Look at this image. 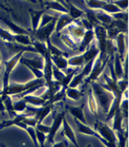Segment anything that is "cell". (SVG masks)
<instances>
[{
  "mask_svg": "<svg viewBox=\"0 0 129 147\" xmlns=\"http://www.w3.org/2000/svg\"><path fill=\"white\" fill-rule=\"evenodd\" d=\"M91 83V89L93 91L94 96L96 98L97 103L99 104V106L102 108L104 113H108L109 109L113 102L114 96L111 92L105 89L100 83L97 82H92Z\"/></svg>",
  "mask_w": 129,
  "mask_h": 147,
  "instance_id": "6da1fadb",
  "label": "cell"
},
{
  "mask_svg": "<svg viewBox=\"0 0 129 147\" xmlns=\"http://www.w3.org/2000/svg\"><path fill=\"white\" fill-rule=\"evenodd\" d=\"M38 85L45 86V82L44 78H41V79L35 78L30 82H27L26 83H15V82L9 83V86L7 87L5 92H1V94H2V95L13 96V95H17L22 93H24V92H26L28 90L32 89V88L38 86Z\"/></svg>",
  "mask_w": 129,
  "mask_h": 147,
  "instance_id": "7a4b0ae2",
  "label": "cell"
},
{
  "mask_svg": "<svg viewBox=\"0 0 129 147\" xmlns=\"http://www.w3.org/2000/svg\"><path fill=\"white\" fill-rule=\"evenodd\" d=\"M94 129L104 140H106L111 144L117 146V137H116L115 131H113V129L110 128L105 122H102V121L97 119L96 122L94 123Z\"/></svg>",
  "mask_w": 129,
  "mask_h": 147,
  "instance_id": "3957f363",
  "label": "cell"
},
{
  "mask_svg": "<svg viewBox=\"0 0 129 147\" xmlns=\"http://www.w3.org/2000/svg\"><path fill=\"white\" fill-rule=\"evenodd\" d=\"M94 34L96 38L98 40V47L99 49L98 57L101 58L102 60L106 59L108 57L106 54V45H107V32L106 28L103 27L102 25H96L93 28Z\"/></svg>",
  "mask_w": 129,
  "mask_h": 147,
  "instance_id": "277c9868",
  "label": "cell"
},
{
  "mask_svg": "<svg viewBox=\"0 0 129 147\" xmlns=\"http://www.w3.org/2000/svg\"><path fill=\"white\" fill-rule=\"evenodd\" d=\"M110 57H108L106 59L102 60L100 57L98 56V57L96 58V61L94 63L93 69L91 70V72L89 73V75L87 76L85 80H84V86H83V89H85V87L88 84V83L92 82H96L98 79V77L102 74L103 70L105 69V67L107 66V62L108 59H109Z\"/></svg>",
  "mask_w": 129,
  "mask_h": 147,
  "instance_id": "5b68a950",
  "label": "cell"
},
{
  "mask_svg": "<svg viewBox=\"0 0 129 147\" xmlns=\"http://www.w3.org/2000/svg\"><path fill=\"white\" fill-rule=\"evenodd\" d=\"M23 54H24L23 51L16 53L15 56L12 57L10 59L4 61V65H5V74H4V78H3V88L1 92H5L7 87L9 86L10 74L12 72V70L15 69V67L17 66V64L20 62V57L23 56Z\"/></svg>",
  "mask_w": 129,
  "mask_h": 147,
  "instance_id": "8992f818",
  "label": "cell"
},
{
  "mask_svg": "<svg viewBox=\"0 0 129 147\" xmlns=\"http://www.w3.org/2000/svg\"><path fill=\"white\" fill-rule=\"evenodd\" d=\"M57 19H58V17H56L52 22L48 23L47 25H45V26L41 27V28H38L35 32H32L31 37L47 44L48 41H50L49 40V37H50V35L52 34V32L55 31Z\"/></svg>",
  "mask_w": 129,
  "mask_h": 147,
  "instance_id": "52a82bcc",
  "label": "cell"
},
{
  "mask_svg": "<svg viewBox=\"0 0 129 147\" xmlns=\"http://www.w3.org/2000/svg\"><path fill=\"white\" fill-rule=\"evenodd\" d=\"M74 121H75V124H76V127H77V131L78 132H80L82 134H86V135H88V136H92V137H95V138H97V139L99 141V142H101L102 144L105 145L106 147H117V146H115L113 144H110V142H108L106 140H104L103 138L99 135V134L95 131V129H91L90 127L87 124H84V123H82L80 122V121H78L77 119H74Z\"/></svg>",
  "mask_w": 129,
  "mask_h": 147,
  "instance_id": "ba28073f",
  "label": "cell"
},
{
  "mask_svg": "<svg viewBox=\"0 0 129 147\" xmlns=\"http://www.w3.org/2000/svg\"><path fill=\"white\" fill-rule=\"evenodd\" d=\"M54 108V104H49V105H45V106L39 107H30L27 106L26 110L31 112V114L34 116L36 120L37 123H43V121L47 117L49 113H50Z\"/></svg>",
  "mask_w": 129,
  "mask_h": 147,
  "instance_id": "9c48e42d",
  "label": "cell"
},
{
  "mask_svg": "<svg viewBox=\"0 0 129 147\" xmlns=\"http://www.w3.org/2000/svg\"><path fill=\"white\" fill-rule=\"evenodd\" d=\"M79 22H78V20H73L72 23L69 24L68 26L66 27V29H67L68 32H69L68 34L72 36L78 45L80 44L83 36H84L85 32H86V30L84 29V27H83L81 23H79Z\"/></svg>",
  "mask_w": 129,
  "mask_h": 147,
  "instance_id": "30bf717a",
  "label": "cell"
},
{
  "mask_svg": "<svg viewBox=\"0 0 129 147\" xmlns=\"http://www.w3.org/2000/svg\"><path fill=\"white\" fill-rule=\"evenodd\" d=\"M65 117V112H60L55 117H54L53 123L51 126H49V131L48 133L47 134V141H48L50 144L54 142V139L58 132V131L60 129V128L62 125V120Z\"/></svg>",
  "mask_w": 129,
  "mask_h": 147,
  "instance_id": "8fae6325",
  "label": "cell"
},
{
  "mask_svg": "<svg viewBox=\"0 0 129 147\" xmlns=\"http://www.w3.org/2000/svg\"><path fill=\"white\" fill-rule=\"evenodd\" d=\"M65 107L67 109V111H69V113L74 117V119L84 124H87V121L86 119V117L84 114L85 104H82L81 106H79V107H73V106H70V105H66Z\"/></svg>",
  "mask_w": 129,
  "mask_h": 147,
  "instance_id": "7c38bea8",
  "label": "cell"
},
{
  "mask_svg": "<svg viewBox=\"0 0 129 147\" xmlns=\"http://www.w3.org/2000/svg\"><path fill=\"white\" fill-rule=\"evenodd\" d=\"M115 45H116V49H117L118 56L120 57V59L124 61V56H126V34L123 32H120L117 34L115 38Z\"/></svg>",
  "mask_w": 129,
  "mask_h": 147,
  "instance_id": "4fadbf2b",
  "label": "cell"
},
{
  "mask_svg": "<svg viewBox=\"0 0 129 147\" xmlns=\"http://www.w3.org/2000/svg\"><path fill=\"white\" fill-rule=\"evenodd\" d=\"M61 126L63 127V131H62V136L67 137V139L69 141L72 142L73 144L75 147H80V146H79V144H78L75 133H74L73 129L70 126L69 122L67 121V119H66V117H64L63 120H62V125Z\"/></svg>",
  "mask_w": 129,
  "mask_h": 147,
  "instance_id": "5bb4252c",
  "label": "cell"
},
{
  "mask_svg": "<svg viewBox=\"0 0 129 147\" xmlns=\"http://www.w3.org/2000/svg\"><path fill=\"white\" fill-rule=\"evenodd\" d=\"M94 38H95V34H94L93 30L86 31L85 34L83 36V38L80 42V44L78 45V48H77L78 51L81 53H84L86 50L89 47L91 43L94 41Z\"/></svg>",
  "mask_w": 129,
  "mask_h": 147,
  "instance_id": "9a60e30c",
  "label": "cell"
},
{
  "mask_svg": "<svg viewBox=\"0 0 129 147\" xmlns=\"http://www.w3.org/2000/svg\"><path fill=\"white\" fill-rule=\"evenodd\" d=\"M20 62L23 65H29L33 67V68H35L40 70H43L45 66V58L41 56L35 58H24L22 57L20 59Z\"/></svg>",
  "mask_w": 129,
  "mask_h": 147,
  "instance_id": "2e32d148",
  "label": "cell"
},
{
  "mask_svg": "<svg viewBox=\"0 0 129 147\" xmlns=\"http://www.w3.org/2000/svg\"><path fill=\"white\" fill-rule=\"evenodd\" d=\"M0 20H1L2 22H4V23L9 27V29L10 30V32L13 33V34H26V35L31 36V31L25 30V29L18 26V25H16L14 22H10V20L7 19L3 18V17H0Z\"/></svg>",
  "mask_w": 129,
  "mask_h": 147,
  "instance_id": "e0dca14e",
  "label": "cell"
},
{
  "mask_svg": "<svg viewBox=\"0 0 129 147\" xmlns=\"http://www.w3.org/2000/svg\"><path fill=\"white\" fill-rule=\"evenodd\" d=\"M73 22V20L71 18L68 14L61 13V15L57 19L56 22V26H55V31L57 32H60L64 28H66L69 24H71Z\"/></svg>",
  "mask_w": 129,
  "mask_h": 147,
  "instance_id": "ac0fdd59",
  "label": "cell"
},
{
  "mask_svg": "<svg viewBox=\"0 0 129 147\" xmlns=\"http://www.w3.org/2000/svg\"><path fill=\"white\" fill-rule=\"evenodd\" d=\"M29 115L27 114H17L14 117H12V119H10L7 120H4L2 121L1 123H0V129H3L5 128H7V127H10V126H17L18 123L22 122L23 121V119L27 117Z\"/></svg>",
  "mask_w": 129,
  "mask_h": 147,
  "instance_id": "d6986e66",
  "label": "cell"
},
{
  "mask_svg": "<svg viewBox=\"0 0 129 147\" xmlns=\"http://www.w3.org/2000/svg\"><path fill=\"white\" fill-rule=\"evenodd\" d=\"M45 10H33L30 9L29 12H30V16H31V20H32V32H35L37 29L39 27L40 24V20L42 15L45 13Z\"/></svg>",
  "mask_w": 129,
  "mask_h": 147,
  "instance_id": "ffe728a7",
  "label": "cell"
},
{
  "mask_svg": "<svg viewBox=\"0 0 129 147\" xmlns=\"http://www.w3.org/2000/svg\"><path fill=\"white\" fill-rule=\"evenodd\" d=\"M24 100L26 101V103L31 104L32 106H34L35 107H39L45 106V103H47V100H45L42 96H37V95H33V94H27L24 95L22 97Z\"/></svg>",
  "mask_w": 129,
  "mask_h": 147,
  "instance_id": "44dd1931",
  "label": "cell"
},
{
  "mask_svg": "<svg viewBox=\"0 0 129 147\" xmlns=\"http://www.w3.org/2000/svg\"><path fill=\"white\" fill-rule=\"evenodd\" d=\"M111 119H113V123H112V128H111L112 129H113V131H115V132L124 131V129L123 128L124 117L122 115V113H121L120 109L115 113Z\"/></svg>",
  "mask_w": 129,
  "mask_h": 147,
  "instance_id": "7402d4cb",
  "label": "cell"
},
{
  "mask_svg": "<svg viewBox=\"0 0 129 147\" xmlns=\"http://www.w3.org/2000/svg\"><path fill=\"white\" fill-rule=\"evenodd\" d=\"M95 13H96V17H97L99 23L105 28L109 26V25L112 22V20H113V18L111 16V14H108L106 12H104L100 9L98 11H95Z\"/></svg>",
  "mask_w": 129,
  "mask_h": 147,
  "instance_id": "603a6c76",
  "label": "cell"
},
{
  "mask_svg": "<svg viewBox=\"0 0 129 147\" xmlns=\"http://www.w3.org/2000/svg\"><path fill=\"white\" fill-rule=\"evenodd\" d=\"M113 69L115 76L117 78V81L120 79L124 78V69H123V61L120 59L117 53L113 56Z\"/></svg>",
  "mask_w": 129,
  "mask_h": 147,
  "instance_id": "cb8c5ba5",
  "label": "cell"
},
{
  "mask_svg": "<svg viewBox=\"0 0 129 147\" xmlns=\"http://www.w3.org/2000/svg\"><path fill=\"white\" fill-rule=\"evenodd\" d=\"M85 94V89L82 90H78L76 88H71L67 87L65 90V95L67 96L68 98L74 100V101H78L79 99H81Z\"/></svg>",
  "mask_w": 129,
  "mask_h": 147,
  "instance_id": "d4e9b609",
  "label": "cell"
},
{
  "mask_svg": "<svg viewBox=\"0 0 129 147\" xmlns=\"http://www.w3.org/2000/svg\"><path fill=\"white\" fill-rule=\"evenodd\" d=\"M51 57V61L52 64L57 67L58 69L62 70V71H66L68 70V59L66 57H57V56H50Z\"/></svg>",
  "mask_w": 129,
  "mask_h": 147,
  "instance_id": "484cf974",
  "label": "cell"
},
{
  "mask_svg": "<svg viewBox=\"0 0 129 147\" xmlns=\"http://www.w3.org/2000/svg\"><path fill=\"white\" fill-rule=\"evenodd\" d=\"M67 9H68V15L72 18L73 20H77L78 19L82 18L85 15V12L79 9L78 7H76L74 5H73L72 3H70L67 1Z\"/></svg>",
  "mask_w": 129,
  "mask_h": 147,
  "instance_id": "4316f807",
  "label": "cell"
},
{
  "mask_svg": "<svg viewBox=\"0 0 129 147\" xmlns=\"http://www.w3.org/2000/svg\"><path fill=\"white\" fill-rule=\"evenodd\" d=\"M87 104H88L89 111L98 119V103L96 101L92 89L88 90V96H87Z\"/></svg>",
  "mask_w": 129,
  "mask_h": 147,
  "instance_id": "83f0119b",
  "label": "cell"
},
{
  "mask_svg": "<svg viewBox=\"0 0 129 147\" xmlns=\"http://www.w3.org/2000/svg\"><path fill=\"white\" fill-rule=\"evenodd\" d=\"M45 9H51L57 12H60V13H64V14H68V9L66 8L63 5H61L60 3L57 2V1H48L45 3Z\"/></svg>",
  "mask_w": 129,
  "mask_h": 147,
  "instance_id": "f1b7e54d",
  "label": "cell"
},
{
  "mask_svg": "<svg viewBox=\"0 0 129 147\" xmlns=\"http://www.w3.org/2000/svg\"><path fill=\"white\" fill-rule=\"evenodd\" d=\"M32 39V45L35 47V51L37 53H39V55L41 57H45V55L48 54V47H47V44L44 43V42H41L39 40H36L35 38L31 37Z\"/></svg>",
  "mask_w": 129,
  "mask_h": 147,
  "instance_id": "f546056e",
  "label": "cell"
},
{
  "mask_svg": "<svg viewBox=\"0 0 129 147\" xmlns=\"http://www.w3.org/2000/svg\"><path fill=\"white\" fill-rule=\"evenodd\" d=\"M4 107H5V111L7 112L10 119L14 117L18 113H16L14 108H13V100H12V96L10 95H6V97L3 99Z\"/></svg>",
  "mask_w": 129,
  "mask_h": 147,
  "instance_id": "4dcf8cb0",
  "label": "cell"
},
{
  "mask_svg": "<svg viewBox=\"0 0 129 147\" xmlns=\"http://www.w3.org/2000/svg\"><path fill=\"white\" fill-rule=\"evenodd\" d=\"M86 64L85 57L83 56V53L77 56H74L68 59V66L70 67H74V68H80V67H84Z\"/></svg>",
  "mask_w": 129,
  "mask_h": 147,
  "instance_id": "1f68e13d",
  "label": "cell"
},
{
  "mask_svg": "<svg viewBox=\"0 0 129 147\" xmlns=\"http://www.w3.org/2000/svg\"><path fill=\"white\" fill-rule=\"evenodd\" d=\"M47 47H48V51L49 53L50 56H57V57H63L67 58L69 57V54L68 53H65L63 52L62 50H60V48L56 47L55 45H53L50 41H48L47 43Z\"/></svg>",
  "mask_w": 129,
  "mask_h": 147,
  "instance_id": "d6a6232c",
  "label": "cell"
},
{
  "mask_svg": "<svg viewBox=\"0 0 129 147\" xmlns=\"http://www.w3.org/2000/svg\"><path fill=\"white\" fill-rule=\"evenodd\" d=\"M13 34V33H12ZM14 43L22 45H32V39L30 35L26 34H13Z\"/></svg>",
  "mask_w": 129,
  "mask_h": 147,
  "instance_id": "836d02e7",
  "label": "cell"
},
{
  "mask_svg": "<svg viewBox=\"0 0 129 147\" xmlns=\"http://www.w3.org/2000/svg\"><path fill=\"white\" fill-rule=\"evenodd\" d=\"M78 69H79V68H75V69H73V68H72V69H69L68 73H67V74H65V76H64L63 80H62L61 82H60L61 87L63 88V89H66V88H67V87L69 86L71 81H72V79L73 78L74 75L76 74Z\"/></svg>",
  "mask_w": 129,
  "mask_h": 147,
  "instance_id": "e575fe53",
  "label": "cell"
},
{
  "mask_svg": "<svg viewBox=\"0 0 129 147\" xmlns=\"http://www.w3.org/2000/svg\"><path fill=\"white\" fill-rule=\"evenodd\" d=\"M13 108H14L16 113H18V114H22V113H23L27 108L26 101L23 98L13 101Z\"/></svg>",
  "mask_w": 129,
  "mask_h": 147,
  "instance_id": "d590c367",
  "label": "cell"
},
{
  "mask_svg": "<svg viewBox=\"0 0 129 147\" xmlns=\"http://www.w3.org/2000/svg\"><path fill=\"white\" fill-rule=\"evenodd\" d=\"M61 40L63 41V43L66 45H67V47H69L71 49L77 50L79 45L76 43L75 41H74V39L71 35H69V34H62L61 35Z\"/></svg>",
  "mask_w": 129,
  "mask_h": 147,
  "instance_id": "8d00e7d4",
  "label": "cell"
},
{
  "mask_svg": "<svg viewBox=\"0 0 129 147\" xmlns=\"http://www.w3.org/2000/svg\"><path fill=\"white\" fill-rule=\"evenodd\" d=\"M100 10L106 12V13H108V14H111V15L113 14V13H117V12L122 11L117 6H115L114 4L110 3V2H107L105 5H103L100 8Z\"/></svg>",
  "mask_w": 129,
  "mask_h": 147,
  "instance_id": "74e56055",
  "label": "cell"
},
{
  "mask_svg": "<svg viewBox=\"0 0 129 147\" xmlns=\"http://www.w3.org/2000/svg\"><path fill=\"white\" fill-rule=\"evenodd\" d=\"M107 2L104 0H86V4L90 9L98 10L100 9L103 5H105Z\"/></svg>",
  "mask_w": 129,
  "mask_h": 147,
  "instance_id": "f35d334b",
  "label": "cell"
},
{
  "mask_svg": "<svg viewBox=\"0 0 129 147\" xmlns=\"http://www.w3.org/2000/svg\"><path fill=\"white\" fill-rule=\"evenodd\" d=\"M64 76H65V74H64L63 71L59 69L57 67H55L54 65L52 66V78H53L54 81L61 82V81L63 80Z\"/></svg>",
  "mask_w": 129,
  "mask_h": 147,
  "instance_id": "ab89813d",
  "label": "cell"
},
{
  "mask_svg": "<svg viewBox=\"0 0 129 147\" xmlns=\"http://www.w3.org/2000/svg\"><path fill=\"white\" fill-rule=\"evenodd\" d=\"M84 80H85V77L83 76L81 73L75 74L73 76V78L72 79V81H71V82H70V84H69L68 87H71V88H77L83 82H84Z\"/></svg>",
  "mask_w": 129,
  "mask_h": 147,
  "instance_id": "60d3db41",
  "label": "cell"
},
{
  "mask_svg": "<svg viewBox=\"0 0 129 147\" xmlns=\"http://www.w3.org/2000/svg\"><path fill=\"white\" fill-rule=\"evenodd\" d=\"M86 19L87 20L93 25V27L96 26V25H101L99 23V22L98 20L97 17H96V13H95V10L92 9H89L86 11Z\"/></svg>",
  "mask_w": 129,
  "mask_h": 147,
  "instance_id": "b9f144b4",
  "label": "cell"
},
{
  "mask_svg": "<svg viewBox=\"0 0 129 147\" xmlns=\"http://www.w3.org/2000/svg\"><path fill=\"white\" fill-rule=\"evenodd\" d=\"M0 37L6 42V43H14L13 41V34L9 32V31H6L4 29L0 28Z\"/></svg>",
  "mask_w": 129,
  "mask_h": 147,
  "instance_id": "7bdbcfd3",
  "label": "cell"
},
{
  "mask_svg": "<svg viewBox=\"0 0 129 147\" xmlns=\"http://www.w3.org/2000/svg\"><path fill=\"white\" fill-rule=\"evenodd\" d=\"M35 134H36L37 142H38V146L44 147L45 142V141H47V134L39 131L38 129H35Z\"/></svg>",
  "mask_w": 129,
  "mask_h": 147,
  "instance_id": "ee69618b",
  "label": "cell"
},
{
  "mask_svg": "<svg viewBox=\"0 0 129 147\" xmlns=\"http://www.w3.org/2000/svg\"><path fill=\"white\" fill-rule=\"evenodd\" d=\"M28 134L29 136L31 137V139L33 141V142H34V144L35 147H39L38 146V142H37V139H36V134H35V127H29V126H27V128L24 129Z\"/></svg>",
  "mask_w": 129,
  "mask_h": 147,
  "instance_id": "f6af8a7d",
  "label": "cell"
},
{
  "mask_svg": "<svg viewBox=\"0 0 129 147\" xmlns=\"http://www.w3.org/2000/svg\"><path fill=\"white\" fill-rule=\"evenodd\" d=\"M114 20H120L124 22H128V13L127 11H120L117 13H113L111 15Z\"/></svg>",
  "mask_w": 129,
  "mask_h": 147,
  "instance_id": "bcb514c9",
  "label": "cell"
},
{
  "mask_svg": "<svg viewBox=\"0 0 129 147\" xmlns=\"http://www.w3.org/2000/svg\"><path fill=\"white\" fill-rule=\"evenodd\" d=\"M111 3L117 6L122 11H127L128 9V0H113Z\"/></svg>",
  "mask_w": 129,
  "mask_h": 147,
  "instance_id": "7dc6e473",
  "label": "cell"
},
{
  "mask_svg": "<svg viewBox=\"0 0 129 147\" xmlns=\"http://www.w3.org/2000/svg\"><path fill=\"white\" fill-rule=\"evenodd\" d=\"M56 17L55 16H50V15H48V14H43L42 17H41V20H40V24H39V27L38 28H41L45 26V25H47L48 23H49L50 22L55 19Z\"/></svg>",
  "mask_w": 129,
  "mask_h": 147,
  "instance_id": "c3c4849f",
  "label": "cell"
},
{
  "mask_svg": "<svg viewBox=\"0 0 129 147\" xmlns=\"http://www.w3.org/2000/svg\"><path fill=\"white\" fill-rule=\"evenodd\" d=\"M80 23L83 27H84V29L86 31H88V30H93V25L91 24L88 20H87V19L86 18H81L80 20Z\"/></svg>",
  "mask_w": 129,
  "mask_h": 147,
  "instance_id": "681fc988",
  "label": "cell"
},
{
  "mask_svg": "<svg viewBox=\"0 0 129 147\" xmlns=\"http://www.w3.org/2000/svg\"><path fill=\"white\" fill-rule=\"evenodd\" d=\"M35 129H38L39 131L41 132H43L45 134H48V131H49V126H47V125H45L43 123H37L36 126H35Z\"/></svg>",
  "mask_w": 129,
  "mask_h": 147,
  "instance_id": "f907efd6",
  "label": "cell"
},
{
  "mask_svg": "<svg viewBox=\"0 0 129 147\" xmlns=\"http://www.w3.org/2000/svg\"><path fill=\"white\" fill-rule=\"evenodd\" d=\"M69 142L67 140H63L60 141L59 142H53V146L52 147H68Z\"/></svg>",
  "mask_w": 129,
  "mask_h": 147,
  "instance_id": "816d5d0a",
  "label": "cell"
},
{
  "mask_svg": "<svg viewBox=\"0 0 129 147\" xmlns=\"http://www.w3.org/2000/svg\"><path fill=\"white\" fill-rule=\"evenodd\" d=\"M1 91H0V112L4 114L5 113V107H4V103H3V99H2V96H1Z\"/></svg>",
  "mask_w": 129,
  "mask_h": 147,
  "instance_id": "f5cc1de1",
  "label": "cell"
},
{
  "mask_svg": "<svg viewBox=\"0 0 129 147\" xmlns=\"http://www.w3.org/2000/svg\"><path fill=\"white\" fill-rule=\"evenodd\" d=\"M55 1L60 3L61 5H63L66 8H67V1H66V0H55Z\"/></svg>",
  "mask_w": 129,
  "mask_h": 147,
  "instance_id": "db71d44e",
  "label": "cell"
},
{
  "mask_svg": "<svg viewBox=\"0 0 129 147\" xmlns=\"http://www.w3.org/2000/svg\"><path fill=\"white\" fill-rule=\"evenodd\" d=\"M28 1H30V2H32V3H34V4H35L37 1H36V0H28Z\"/></svg>",
  "mask_w": 129,
  "mask_h": 147,
  "instance_id": "11a10c76",
  "label": "cell"
},
{
  "mask_svg": "<svg viewBox=\"0 0 129 147\" xmlns=\"http://www.w3.org/2000/svg\"><path fill=\"white\" fill-rule=\"evenodd\" d=\"M87 147H92V146H91L90 144H88V145H87Z\"/></svg>",
  "mask_w": 129,
  "mask_h": 147,
  "instance_id": "9f6ffc18",
  "label": "cell"
}]
</instances>
